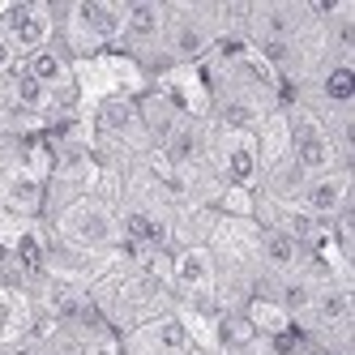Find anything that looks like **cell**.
<instances>
[{
  "mask_svg": "<svg viewBox=\"0 0 355 355\" xmlns=\"http://www.w3.org/2000/svg\"><path fill=\"white\" fill-rule=\"evenodd\" d=\"M26 321H31L26 295L0 283V351L13 347V343H21V334H26Z\"/></svg>",
  "mask_w": 355,
  "mask_h": 355,
  "instance_id": "obj_20",
  "label": "cell"
},
{
  "mask_svg": "<svg viewBox=\"0 0 355 355\" xmlns=\"http://www.w3.org/2000/svg\"><path fill=\"white\" fill-rule=\"evenodd\" d=\"M309 317H313V321H317L321 329H343V334H347V325H351V291H347L343 283L317 287Z\"/></svg>",
  "mask_w": 355,
  "mask_h": 355,
  "instance_id": "obj_15",
  "label": "cell"
},
{
  "mask_svg": "<svg viewBox=\"0 0 355 355\" xmlns=\"http://www.w3.org/2000/svg\"><path fill=\"white\" fill-rule=\"evenodd\" d=\"M347 193H351V171H325V175H313V180H304L300 189V201L295 206H304L317 223H334L343 210H347Z\"/></svg>",
  "mask_w": 355,
  "mask_h": 355,
  "instance_id": "obj_7",
  "label": "cell"
},
{
  "mask_svg": "<svg viewBox=\"0 0 355 355\" xmlns=\"http://www.w3.org/2000/svg\"><path fill=\"white\" fill-rule=\"evenodd\" d=\"M21 64V56L13 52V43H9V35L5 31H0V78H9V73Z\"/></svg>",
  "mask_w": 355,
  "mask_h": 355,
  "instance_id": "obj_24",
  "label": "cell"
},
{
  "mask_svg": "<svg viewBox=\"0 0 355 355\" xmlns=\"http://www.w3.org/2000/svg\"><path fill=\"white\" fill-rule=\"evenodd\" d=\"M167 283L180 291V295H189V300H210L214 287H218L210 248H201V244L175 248V252H171V266H167Z\"/></svg>",
  "mask_w": 355,
  "mask_h": 355,
  "instance_id": "obj_6",
  "label": "cell"
},
{
  "mask_svg": "<svg viewBox=\"0 0 355 355\" xmlns=\"http://www.w3.org/2000/svg\"><path fill=\"white\" fill-rule=\"evenodd\" d=\"M287 141H291V163L309 175H325V171H334L338 155H334V137H329V129L321 120H313L309 112H295L287 120Z\"/></svg>",
  "mask_w": 355,
  "mask_h": 355,
  "instance_id": "obj_4",
  "label": "cell"
},
{
  "mask_svg": "<svg viewBox=\"0 0 355 355\" xmlns=\"http://www.w3.org/2000/svg\"><path fill=\"white\" fill-rule=\"evenodd\" d=\"M201 150H206V137H201V124L189 120V116H180V120L171 124V133L163 137V155H167L171 167H189V163H197Z\"/></svg>",
  "mask_w": 355,
  "mask_h": 355,
  "instance_id": "obj_17",
  "label": "cell"
},
{
  "mask_svg": "<svg viewBox=\"0 0 355 355\" xmlns=\"http://www.w3.org/2000/svg\"><path fill=\"white\" fill-rule=\"evenodd\" d=\"M257 252H261V261L274 270V274H295L304 266V248L283 236V232H274V227H266V232L257 236Z\"/></svg>",
  "mask_w": 355,
  "mask_h": 355,
  "instance_id": "obj_19",
  "label": "cell"
},
{
  "mask_svg": "<svg viewBox=\"0 0 355 355\" xmlns=\"http://www.w3.org/2000/svg\"><path fill=\"white\" fill-rule=\"evenodd\" d=\"M56 103L52 90H43L31 73H21V64L9 73V112H21V116H47Z\"/></svg>",
  "mask_w": 355,
  "mask_h": 355,
  "instance_id": "obj_16",
  "label": "cell"
},
{
  "mask_svg": "<svg viewBox=\"0 0 355 355\" xmlns=\"http://www.w3.org/2000/svg\"><path fill=\"white\" fill-rule=\"evenodd\" d=\"M9 261L21 270V274H31V278H43L47 274V266H52V248H47V236L39 232L35 223H26L21 232L9 240Z\"/></svg>",
  "mask_w": 355,
  "mask_h": 355,
  "instance_id": "obj_12",
  "label": "cell"
},
{
  "mask_svg": "<svg viewBox=\"0 0 355 355\" xmlns=\"http://www.w3.org/2000/svg\"><path fill=\"white\" fill-rule=\"evenodd\" d=\"M98 133L103 137H146L141 129V116H137V103L133 98H124V94H107L103 103H98Z\"/></svg>",
  "mask_w": 355,
  "mask_h": 355,
  "instance_id": "obj_14",
  "label": "cell"
},
{
  "mask_svg": "<svg viewBox=\"0 0 355 355\" xmlns=\"http://www.w3.org/2000/svg\"><path fill=\"white\" fill-rule=\"evenodd\" d=\"M0 355H43V351H39L35 343H13V347H5Z\"/></svg>",
  "mask_w": 355,
  "mask_h": 355,
  "instance_id": "obj_25",
  "label": "cell"
},
{
  "mask_svg": "<svg viewBox=\"0 0 355 355\" xmlns=\"http://www.w3.org/2000/svg\"><path fill=\"white\" fill-rule=\"evenodd\" d=\"M21 73H31V78H35L43 90H52V94H64V90H73V69H69V56L60 52L56 43L21 60Z\"/></svg>",
  "mask_w": 355,
  "mask_h": 355,
  "instance_id": "obj_13",
  "label": "cell"
},
{
  "mask_svg": "<svg viewBox=\"0 0 355 355\" xmlns=\"http://www.w3.org/2000/svg\"><path fill=\"white\" fill-rule=\"evenodd\" d=\"M223 175L227 184L248 193L261 175V155H257V133H227L223 146Z\"/></svg>",
  "mask_w": 355,
  "mask_h": 355,
  "instance_id": "obj_11",
  "label": "cell"
},
{
  "mask_svg": "<svg viewBox=\"0 0 355 355\" xmlns=\"http://www.w3.org/2000/svg\"><path fill=\"white\" fill-rule=\"evenodd\" d=\"M56 232L69 248H78V252H103L120 240V223L116 214L103 206V201H94V197H78V201H69V206L60 210L56 218Z\"/></svg>",
  "mask_w": 355,
  "mask_h": 355,
  "instance_id": "obj_2",
  "label": "cell"
},
{
  "mask_svg": "<svg viewBox=\"0 0 355 355\" xmlns=\"http://www.w3.org/2000/svg\"><path fill=\"white\" fill-rule=\"evenodd\" d=\"M214 43H218L214 13L193 9V5H167V26H163V47H167V60H175V64L201 60V56H206Z\"/></svg>",
  "mask_w": 355,
  "mask_h": 355,
  "instance_id": "obj_3",
  "label": "cell"
},
{
  "mask_svg": "<svg viewBox=\"0 0 355 355\" xmlns=\"http://www.w3.org/2000/svg\"><path fill=\"white\" fill-rule=\"evenodd\" d=\"M321 98L329 107H351L355 103V64L351 60H334L321 73Z\"/></svg>",
  "mask_w": 355,
  "mask_h": 355,
  "instance_id": "obj_21",
  "label": "cell"
},
{
  "mask_svg": "<svg viewBox=\"0 0 355 355\" xmlns=\"http://www.w3.org/2000/svg\"><path fill=\"white\" fill-rule=\"evenodd\" d=\"M133 355H193V334L180 317H155L133 329Z\"/></svg>",
  "mask_w": 355,
  "mask_h": 355,
  "instance_id": "obj_10",
  "label": "cell"
},
{
  "mask_svg": "<svg viewBox=\"0 0 355 355\" xmlns=\"http://www.w3.org/2000/svg\"><path fill=\"white\" fill-rule=\"evenodd\" d=\"M218 120H223L227 133H257L261 112H257V103H252V98L227 94V98H218Z\"/></svg>",
  "mask_w": 355,
  "mask_h": 355,
  "instance_id": "obj_22",
  "label": "cell"
},
{
  "mask_svg": "<svg viewBox=\"0 0 355 355\" xmlns=\"http://www.w3.org/2000/svg\"><path fill=\"white\" fill-rule=\"evenodd\" d=\"M120 0H73V5L56 9V35H64V47L73 56H94L120 39Z\"/></svg>",
  "mask_w": 355,
  "mask_h": 355,
  "instance_id": "obj_1",
  "label": "cell"
},
{
  "mask_svg": "<svg viewBox=\"0 0 355 355\" xmlns=\"http://www.w3.org/2000/svg\"><path fill=\"white\" fill-rule=\"evenodd\" d=\"M313 295H317V287L309 283V278H300V274H291L287 283H283V291H278V309H283L287 317H309V309H313Z\"/></svg>",
  "mask_w": 355,
  "mask_h": 355,
  "instance_id": "obj_23",
  "label": "cell"
},
{
  "mask_svg": "<svg viewBox=\"0 0 355 355\" xmlns=\"http://www.w3.org/2000/svg\"><path fill=\"white\" fill-rule=\"evenodd\" d=\"M0 31L9 35L13 52L26 60L43 47H52V35H56V9L52 5H9L0 9Z\"/></svg>",
  "mask_w": 355,
  "mask_h": 355,
  "instance_id": "obj_5",
  "label": "cell"
},
{
  "mask_svg": "<svg viewBox=\"0 0 355 355\" xmlns=\"http://www.w3.org/2000/svg\"><path fill=\"white\" fill-rule=\"evenodd\" d=\"M163 26H167V5H159V0H129L116 43L124 52H146V47L163 43Z\"/></svg>",
  "mask_w": 355,
  "mask_h": 355,
  "instance_id": "obj_8",
  "label": "cell"
},
{
  "mask_svg": "<svg viewBox=\"0 0 355 355\" xmlns=\"http://www.w3.org/2000/svg\"><path fill=\"white\" fill-rule=\"evenodd\" d=\"M47 201V175L35 167H13L0 175V210L17 214V218H35Z\"/></svg>",
  "mask_w": 355,
  "mask_h": 355,
  "instance_id": "obj_9",
  "label": "cell"
},
{
  "mask_svg": "<svg viewBox=\"0 0 355 355\" xmlns=\"http://www.w3.org/2000/svg\"><path fill=\"white\" fill-rule=\"evenodd\" d=\"M252 338H257V329L248 325L244 313H214V321H210V343H214V351L240 355V351L252 347Z\"/></svg>",
  "mask_w": 355,
  "mask_h": 355,
  "instance_id": "obj_18",
  "label": "cell"
}]
</instances>
